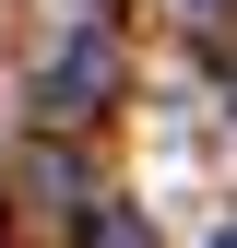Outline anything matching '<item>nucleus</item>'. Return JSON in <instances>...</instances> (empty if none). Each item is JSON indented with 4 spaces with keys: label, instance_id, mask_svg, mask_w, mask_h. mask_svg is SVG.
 <instances>
[{
    "label": "nucleus",
    "instance_id": "obj_2",
    "mask_svg": "<svg viewBox=\"0 0 237 248\" xmlns=\"http://www.w3.org/2000/svg\"><path fill=\"white\" fill-rule=\"evenodd\" d=\"M83 248H154V236H142V213H118V201H107L95 225H83Z\"/></svg>",
    "mask_w": 237,
    "mask_h": 248
},
{
    "label": "nucleus",
    "instance_id": "obj_1",
    "mask_svg": "<svg viewBox=\"0 0 237 248\" xmlns=\"http://www.w3.org/2000/svg\"><path fill=\"white\" fill-rule=\"evenodd\" d=\"M107 95H118V47L95 36V24H83V36L48 59V118H95Z\"/></svg>",
    "mask_w": 237,
    "mask_h": 248
},
{
    "label": "nucleus",
    "instance_id": "obj_3",
    "mask_svg": "<svg viewBox=\"0 0 237 248\" xmlns=\"http://www.w3.org/2000/svg\"><path fill=\"white\" fill-rule=\"evenodd\" d=\"M214 248H237V225H225V236H214Z\"/></svg>",
    "mask_w": 237,
    "mask_h": 248
}]
</instances>
